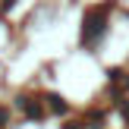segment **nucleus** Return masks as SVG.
<instances>
[{
  "mask_svg": "<svg viewBox=\"0 0 129 129\" xmlns=\"http://www.w3.org/2000/svg\"><path fill=\"white\" fill-rule=\"evenodd\" d=\"M104 22H107V6H101V10H91L85 16V44L94 41V35H104Z\"/></svg>",
  "mask_w": 129,
  "mask_h": 129,
  "instance_id": "1",
  "label": "nucleus"
}]
</instances>
